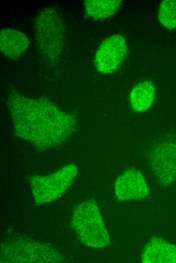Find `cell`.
<instances>
[{
  "instance_id": "obj_10",
  "label": "cell",
  "mask_w": 176,
  "mask_h": 263,
  "mask_svg": "<svg viewBox=\"0 0 176 263\" xmlns=\"http://www.w3.org/2000/svg\"><path fill=\"white\" fill-rule=\"evenodd\" d=\"M29 41L25 34L19 30L3 29L0 32V49L7 57L17 59L27 50Z\"/></svg>"
},
{
  "instance_id": "obj_9",
  "label": "cell",
  "mask_w": 176,
  "mask_h": 263,
  "mask_svg": "<svg viewBox=\"0 0 176 263\" xmlns=\"http://www.w3.org/2000/svg\"><path fill=\"white\" fill-rule=\"evenodd\" d=\"M142 261L145 263H176V245L162 238L154 237L145 247Z\"/></svg>"
},
{
  "instance_id": "obj_8",
  "label": "cell",
  "mask_w": 176,
  "mask_h": 263,
  "mask_svg": "<svg viewBox=\"0 0 176 263\" xmlns=\"http://www.w3.org/2000/svg\"><path fill=\"white\" fill-rule=\"evenodd\" d=\"M115 192L120 201L139 200L148 196L149 188L142 173L135 168H129L117 179Z\"/></svg>"
},
{
  "instance_id": "obj_1",
  "label": "cell",
  "mask_w": 176,
  "mask_h": 263,
  "mask_svg": "<svg viewBox=\"0 0 176 263\" xmlns=\"http://www.w3.org/2000/svg\"><path fill=\"white\" fill-rule=\"evenodd\" d=\"M6 104L15 135L37 148L47 149L60 145L76 127L74 115L63 111L47 99L27 98L12 90Z\"/></svg>"
},
{
  "instance_id": "obj_5",
  "label": "cell",
  "mask_w": 176,
  "mask_h": 263,
  "mask_svg": "<svg viewBox=\"0 0 176 263\" xmlns=\"http://www.w3.org/2000/svg\"><path fill=\"white\" fill-rule=\"evenodd\" d=\"M77 174L76 166L69 164L49 176L33 177L30 183L35 204L39 205L61 197L71 186Z\"/></svg>"
},
{
  "instance_id": "obj_13",
  "label": "cell",
  "mask_w": 176,
  "mask_h": 263,
  "mask_svg": "<svg viewBox=\"0 0 176 263\" xmlns=\"http://www.w3.org/2000/svg\"><path fill=\"white\" fill-rule=\"evenodd\" d=\"M160 23L165 28H176V0H165L161 2L158 12Z\"/></svg>"
},
{
  "instance_id": "obj_3",
  "label": "cell",
  "mask_w": 176,
  "mask_h": 263,
  "mask_svg": "<svg viewBox=\"0 0 176 263\" xmlns=\"http://www.w3.org/2000/svg\"><path fill=\"white\" fill-rule=\"evenodd\" d=\"M71 225L83 244L96 248L109 244V236L95 200L83 202L75 208Z\"/></svg>"
},
{
  "instance_id": "obj_11",
  "label": "cell",
  "mask_w": 176,
  "mask_h": 263,
  "mask_svg": "<svg viewBox=\"0 0 176 263\" xmlns=\"http://www.w3.org/2000/svg\"><path fill=\"white\" fill-rule=\"evenodd\" d=\"M155 98V87L150 81H143L136 85L131 91L129 102L136 112L143 113L152 106Z\"/></svg>"
},
{
  "instance_id": "obj_4",
  "label": "cell",
  "mask_w": 176,
  "mask_h": 263,
  "mask_svg": "<svg viewBox=\"0 0 176 263\" xmlns=\"http://www.w3.org/2000/svg\"><path fill=\"white\" fill-rule=\"evenodd\" d=\"M64 256L50 245L35 240L16 238L3 243L1 262H61Z\"/></svg>"
},
{
  "instance_id": "obj_12",
  "label": "cell",
  "mask_w": 176,
  "mask_h": 263,
  "mask_svg": "<svg viewBox=\"0 0 176 263\" xmlns=\"http://www.w3.org/2000/svg\"><path fill=\"white\" fill-rule=\"evenodd\" d=\"M122 4L120 0H86V15L94 19H104L115 14Z\"/></svg>"
},
{
  "instance_id": "obj_7",
  "label": "cell",
  "mask_w": 176,
  "mask_h": 263,
  "mask_svg": "<svg viewBox=\"0 0 176 263\" xmlns=\"http://www.w3.org/2000/svg\"><path fill=\"white\" fill-rule=\"evenodd\" d=\"M127 52L125 38L115 34L105 39L99 47L94 58L98 71L111 74L117 70L124 61Z\"/></svg>"
},
{
  "instance_id": "obj_6",
  "label": "cell",
  "mask_w": 176,
  "mask_h": 263,
  "mask_svg": "<svg viewBox=\"0 0 176 263\" xmlns=\"http://www.w3.org/2000/svg\"><path fill=\"white\" fill-rule=\"evenodd\" d=\"M150 164L158 182L163 187L176 180V139L158 143L153 148Z\"/></svg>"
},
{
  "instance_id": "obj_2",
  "label": "cell",
  "mask_w": 176,
  "mask_h": 263,
  "mask_svg": "<svg viewBox=\"0 0 176 263\" xmlns=\"http://www.w3.org/2000/svg\"><path fill=\"white\" fill-rule=\"evenodd\" d=\"M37 48L45 59L56 62L61 56L65 40L63 19L54 7L42 10L34 24Z\"/></svg>"
}]
</instances>
